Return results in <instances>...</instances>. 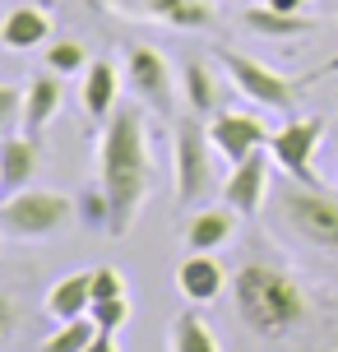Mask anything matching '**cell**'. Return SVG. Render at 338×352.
I'll return each instance as SVG.
<instances>
[{"mask_svg": "<svg viewBox=\"0 0 338 352\" xmlns=\"http://www.w3.org/2000/svg\"><path fill=\"white\" fill-rule=\"evenodd\" d=\"M236 232V213L223 204V209H199L190 223H185V246L190 250H223Z\"/></svg>", "mask_w": 338, "mask_h": 352, "instance_id": "obj_17", "label": "cell"}, {"mask_svg": "<svg viewBox=\"0 0 338 352\" xmlns=\"http://www.w3.org/2000/svg\"><path fill=\"white\" fill-rule=\"evenodd\" d=\"M93 311V269L84 274H70V278H60L47 292V316L60 324V320H79Z\"/></svg>", "mask_w": 338, "mask_h": 352, "instance_id": "obj_16", "label": "cell"}, {"mask_svg": "<svg viewBox=\"0 0 338 352\" xmlns=\"http://www.w3.org/2000/svg\"><path fill=\"white\" fill-rule=\"evenodd\" d=\"M269 10H283V14H302V5L306 0H264Z\"/></svg>", "mask_w": 338, "mask_h": 352, "instance_id": "obj_29", "label": "cell"}, {"mask_svg": "<svg viewBox=\"0 0 338 352\" xmlns=\"http://www.w3.org/2000/svg\"><path fill=\"white\" fill-rule=\"evenodd\" d=\"M125 84L135 88V98L153 111H177V74L167 65V56L153 47H130L125 52Z\"/></svg>", "mask_w": 338, "mask_h": 352, "instance_id": "obj_8", "label": "cell"}, {"mask_svg": "<svg viewBox=\"0 0 338 352\" xmlns=\"http://www.w3.org/2000/svg\"><path fill=\"white\" fill-rule=\"evenodd\" d=\"M14 329H19V301L0 292V343H10Z\"/></svg>", "mask_w": 338, "mask_h": 352, "instance_id": "obj_27", "label": "cell"}, {"mask_svg": "<svg viewBox=\"0 0 338 352\" xmlns=\"http://www.w3.org/2000/svg\"><path fill=\"white\" fill-rule=\"evenodd\" d=\"M47 37H52V19H47V10H37V5H19L0 23V47L5 52H33Z\"/></svg>", "mask_w": 338, "mask_h": 352, "instance_id": "obj_13", "label": "cell"}, {"mask_svg": "<svg viewBox=\"0 0 338 352\" xmlns=\"http://www.w3.org/2000/svg\"><path fill=\"white\" fill-rule=\"evenodd\" d=\"M273 213H278L302 241L338 255V199H329V195H320L315 186H302V181H297V186H283V190H278Z\"/></svg>", "mask_w": 338, "mask_h": 352, "instance_id": "obj_5", "label": "cell"}, {"mask_svg": "<svg viewBox=\"0 0 338 352\" xmlns=\"http://www.w3.org/2000/svg\"><path fill=\"white\" fill-rule=\"evenodd\" d=\"M79 218H84V223H89L93 232H107V218H111V209H107V195L98 190V186H93V190L84 195V199H79Z\"/></svg>", "mask_w": 338, "mask_h": 352, "instance_id": "obj_26", "label": "cell"}, {"mask_svg": "<svg viewBox=\"0 0 338 352\" xmlns=\"http://www.w3.org/2000/svg\"><path fill=\"white\" fill-rule=\"evenodd\" d=\"M214 140L199 116H181L172 125V167H177V204H199L214 186Z\"/></svg>", "mask_w": 338, "mask_h": 352, "instance_id": "obj_4", "label": "cell"}, {"mask_svg": "<svg viewBox=\"0 0 338 352\" xmlns=\"http://www.w3.org/2000/svg\"><path fill=\"white\" fill-rule=\"evenodd\" d=\"M93 338H98V324H93L89 316H79V320H60V324H56V334H47L42 352H84Z\"/></svg>", "mask_w": 338, "mask_h": 352, "instance_id": "obj_22", "label": "cell"}, {"mask_svg": "<svg viewBox=\"0 0 338 352\" xmlns=\"http://www.w3.org/2000/svg\"><path fill=\"white\" fill-rule=\"evenodd\" d=\"M209 140H214L218 158L227 162V167H236L241 158L269 148L273 130H269L264 116H255V111H218L214 121H209Z\"/></svg>", "mask_w": 338, "mask_h": 352, "instance_id": "obj_9", "label": "cell"}, {"mask_svg": "<svg viewBox=\"0 0 338 352\" xmlns=\"http://www.w3.org/2000/svg\"><path fill=\"white\" fill-rule=\"evenodd\" d=\"M232 306L250 334L283 338L306 320V292L273 264H241L232 274Z\"/></svg>", "mask_w": 338, "mask_h": 352, "instance_id": "obj_2", "label": "cell"}, {"mask_svg": "<svg viewBox=\"0 0 338 352\" xmlns=\"http://www.w3.org/2000/svg\"><path fill=\"white\" fill-rule=\"evenodd\" d=\"M89 320L98 324V329L116 334L125 320H130V301H125V297H98V301H93V311H89Z\"/></svg>", "mask_w": 338, "mask_h": 352, "instance_id": "obj_24", "label": "cell"}, {"mask_svg": "<svg viewBox=\"0 0 338 352\" xmlns=\"http://www.w3.org/2000/svg\"><path fill=\"white\" fill-rule=\"evenodd\" d=\"M19 121H23V88L0 84V140H5Z\"/></svg>", "mask_w": 338, "mask_h": 352, "instance_id": "obj_25", "label": "cell"}, {"mask_svg": "<svg viewBox=\"0 0 338 352\" xmlns=\"http://www.w3.org/2000/svg\"><path fill=\"white\" fill-rule=\"evenodd\" d=\"M116 93H121V70L111 60H89V70H84V107H89L93 121H107L121 107Z\"/></svg>", "mask_w": 338, "mask_h": 352, "instance_id": "obj_15", "label": "cell"}, {"mask_svg": "<svg viewBox=\"0 0 338 352\" xmlns=\"http://www.w3.org/2000/svg\"><path fill=\"white\" fill-rule=\"evenodd\" d=\"M56 111H60V79L56 74H42V79H33V84L23 88V121H19V130L28 140H37L56 121Z\"/></svg>", "mask_w": 338, "mask_h": 352, "instance_id": "obj_14", "label": "cell"}, {"mask_svg": "<svg viewBox=\"0 0 338 352\" xmlns=\"http://www.w3.org/2000/svg\"><path fill=\"white\" fill-rule=\"evenodd\" d=\"M42 172V148L28 135H5L0 140V195H19L33 186V176Z\"/></svg>", "mask_w": 338, "mask_h": 352, "instance_id": "obj_12", "label": "cell"}, {"mask_svg": "<svg viewBox=\"0 0 338 352\" xmlns=\"http://www.w3.org/2000/svg\"><path fill=\"white\" fill-rule=\"evenodd\" d=\"M269 167H273V158H269V148H260V153L241 158L227 172V181H223V204L236 218H255L260 213V204H264V195H269Z\"/></svg>", "mask_w": 338, "mask_h": 352, "instance_id": "obj_10", "label": "cell"}, {"mask_svg": "<svg viewBox=\"0 0 338 352\" xmlns=\"http://www.w3.org/2000/svg\"><path fill=\"white\" fill-rule=\"evenodd\" d=\"M144 10L153 19H162V23H172V28H209L214 23L204 0H148Z\"/></svg>", "mask_w": 338, "mask_h": 352, "instance_id": "obj_19", "label": "cell"}, {"mask_svg": "<svg viewBox=\"0 0 338 352\" xmlns=\"http://www.w3.org/2000/svg\"><path fill=\"white\" fill-rule=\"evenodd\" d=\"M47 70H52V74H79V70H89V56H84L79 42L60 37V42L47 47Z\"/></svg>", "mask_w": 338, "mask_h": 352, "instance_id": "obj_23", "label": "cell"}, {"mask_svg": "<svg viewBox=\"0 0 338 352\" xmlns=\"http://www.w3.org/2000/svg\"><path fill=\"white\" fill-rule=\"evenodd\" d=\"M181 88H185V107L190 111H218V74H209L204 60H190L181 70Z\"/></svg>", "mask_w": 338, "mask_h": 352, "instance_id": "obj_20", "label": "cell"}, {"mask_svg": "<svg viewBox=\"0 0 338 352\" xmlns=\"http://www.w3.org/2000/svg\"><path fill=\"white\" fill-rule=\"evenodd\" d=\"M84 352H121V348H116V334H107V329H98V338H93V343H89Z\"/></svg>", "mask_w": 338, "mask_h": 352, "instance_id": "obj_28", "label": "cell"}, {"mask_svg": "<svg viewBox=\"0 0 338 352\" xmlns=\"http://www.w3.org/2000/svg\"><path fill=\"white\" fill-rule=\"evenodd\" d=\"M98 140V190L107 195V236H125L130 223L139 218L148 186H153V167H148V125H144L139 107H116Z\"/></svg>", "mask_w": 338, "mask_h": 352, "instance_id": "obj_1", "label": "cell"}, {"mask_svg": "<svg viewBox=\"0 0 338 352\" xmlns=\"http://www.w3.org/2000/svg\"><path fill=\"white\" fill-rule=\"evenodd\" d=\"M74 213H79V204H74L70 195L28 186V190H19V195H5V204H0V232L14 236V241H47L60 228H70Z\"/></svg>", "mask_w": 338, "mask_h": 352, "instance_id": "obj_3", "label": "cell"}, {"mask_svg": "<svg viewBox=\"0 0 338 352\" xmlns=\"http://www.w3.org/2000/svg\"><path fill=\"white\" fill-rule=\"evenodd\" d=\"M218 60H223V74H227L255 107L287 111V107L297 102V88L287 84L283 74H273L264 60H255V56H246V52H218Z\"/></svg>", "mask_w": 338, "mask_h": 352, "instance_id": "obj_7", "label": "cell"}, {"mask_svg": "<svg viewBox=\"0 0 338 352\" xmlns=\"http://www.w3.org/2000/svg\"><path fill=\"white\" fill-rule=\"evenodd\" d=\"M0 236H5V232H0Z\"/></svg>", "mask_w": 338, "mask_h": 352, "instance_id": "obj_30", "label": "cell"}, {"mask_svg": "<svg viewBox=\"0 0 338 352\" xmlns=\"http://www.w3.org/2000/svg\"><path fill=\"white\" fill-rule=\"evenodd\" d=\"M167 352H223V343H218L214 324L199 316V311H185L167 329Z\"/></svg>", "mask_w": 338, "mask_h": 352, "instance_id": "obj_18", "label": "cell"}, {"mask_svg": "<svg viewBox=\"0 0 338 352\" xmlns=\"http://www.w3.org/2000/svg\"><path fill=\"white\" fill-rule=\"evenodd\" d=\"M320 140H324V121L320 116H292L287 125L273 130L269 158H273V167H283L292 181L320 186V181H315V148H320Z\"/></svg>", "mask_w": 338, "mask_h": 352, "instance_id": "obj_6", "label": "cell"}, {"mask_svg": "<svg viewBox=\"0 0 338 352\" xmlns=\"http://www.w3.org/2000/svg\"><path fill=\"white\" fill-rule=\"evenodd\" d=\"M177 287H181V297L195 301V306L218 301L223 287H227L223 260H214V250H190V260H181V269H177Z\"/></svg>", "mask_w": 338, "mask_h": 352, "instance_id": "obj_11", "label": "cell"}, {"mask_svg": "<svg viewBox=\"0 0 338 352\" xmlns=\"http://www.w3.org/2000/svg\"><path fill=\"white\" fill-rule=\"evenodd\" d=\"M246 28H255L260 37H297V33L311 28V19L306 14H283V10L260 5V10H246Z\"/></svg>", "mask_w": 338, "mask_h": 352, "instance_id": "obj_21", "label": "cell"}]
</instances>
